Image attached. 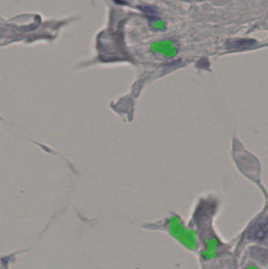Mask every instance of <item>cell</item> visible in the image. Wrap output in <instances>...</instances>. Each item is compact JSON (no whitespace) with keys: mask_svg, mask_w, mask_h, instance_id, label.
<instances>
[{"mask_svg":"<svg viewBox=\"0 0 268 269\" xmlns=\"http://www.w3.org/2000/svg\"><path fill=\"white\" fill-rule=\"evenodd\" d=\"M250 240L268 244V219H260L252 225L247 232Z\"/></svg>","mask_w":268,"mask_h":269,"instance_id":"1","label":"cell"},{"mask_svg":"<svg viewBox=\"0 0 268 269\" xmlns=\"http://www.w3.org/2000/svg\"><path fill=\"white\" fill-rule=\"evenodd\" d=\"M257 42L252 39H238L229 40L226 42V47L230 51H241L251 48L256 45Z\"/></svg>","mask_w":268,"mask_h":269,"instance_id":"2","label":"cell"},{"mask_svg":"<svg viewBox=\"0 0 268 269\" xmlns=\"http://www.w3.org/2000/svg\"><path fill=\"white\" fill-rule=\"evenodd\" d=\"M247 269H257L255 267H254V266H250L249 267H248Z\"/></svg>","mask_w":268,"mask_h":269,"instance_id":"3","label":"cell"}]
</instances>
